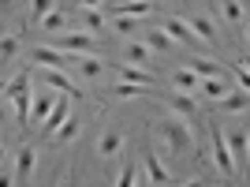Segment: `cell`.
<instances>
[{
	"instance_id": "2e32d148",
	"label": "cell",
	"mask_w": 250,
	"mask_h": 187,
	"mask_svg": "<svg viewBox=\"0 0 250 187\" xmlns=\"http://www.w3.org/2000/svg\"><path fill=\"white\" fill-rule=\"evenodd\" d=\"M116 75H120V79H127V83H138V86L157 83V75L146 71V68H138V64H120V68H116Z\"/></svg>"
},
{
	"instance_id": "ac0fdd59",
	"label": "cell",
	"mask_w": 250,
	"mask_h": 187,
	"mask_svg": "<svg viewBox=\"0 0 250 187\" xmlns=\"http://www.w3.org/2000/svg\"><path fill=\"white\" fill-rule=\"evenodd\" d=\"M168 109H176V113H183V116H198V97L194 94H183V90H176L172 97H168Z\"/></svg>"
},
{
	"instance_id": "4316f807",
	"label": "cell",
	"mask_w": 250,
	"mask_h": 187,
	"mask_svg": "<svg viewBox=\"0 0 250 187\" xmlns=\"http://www.w3.org/2000/svg\"><path fill=\"white\" fill-rule=\"evenodd\" d=\"M38 26H42V30H49V34H63V30H67V11H56V8H52L49 15L38 23Z\"/></svg>"
},
{
	"instance_id": "603a6c76",
	"label": "cell",
	"mask_w": 250,
	"mask_h": 187,
	"mask_svg": "<svg viewBox=\"0 0 250 187\" xmlns=\"http://www.w3.org/2000/svg\"><path fill=\"white\" fill-rule=\"evenodd\" d=\"M142 165H146V172H149V184H168V180H172V172L165 168V161H161L157 154H146Z\"/></svg>"
},
{
	"instance_id": "f546056e",
	"label": "cell",
	"mask_w": 250,
	"mask_h": 187,
	"mask_svg": "<svg viewBox=\"0 0 250 187\" xmlns=\"http://www.w3.org/2000/svg\"><path fill=\"white\" fill-rule=\"evenodd\" d=\"M79 135H83V124H79L75 116H67V124H63L60 131H56V139H60V142H75Z\"/></svg>"
},
{
	"instance_id": "83f0119b",
	"label": "cell",
	"mask_w": 250,
	"mask_h": 187,
	"mask_svg": "<svg viewBox=\"0 0 250 187\" xmlns=\"http://www.w3.org/2000/svg\"><path fill=\"white\" fill-rule=\"evenodd\" d=\"M220 4V15L231 23V26H243V4L239 0H217Z\"/></svg>"
},
{
	"instance_id": "8fae6325",
	"label": "cell",
	"mask_w": 250,
	"mask_h": 187,
	"mask_svg": "<svg viewBox=\"0 0 250 187\" xmlns=\"http://www.w3.org/2000/svg\"><path fill=\"white\" fill-rule=\"evenodd\" d=\"M67 116H71V105H67V97H60V101H56V109L49 113V120L42 124V135H45V139H56V131L67 124Z\"/></svg>"
},
{
	"instance_id": "7a4b0ae2",
	"label": "cell",
	"mask_w": 250,
	"mask_h": 187,
	"mask_svg": "<svg viewBox=\"0 0 250 187\" xmlns=\"http://www.w3.org/2000/svg\"><path fill=\"white\" fill-rule=\"evenodd\" d=\"M4 97L15 105V120L19 124H30V105H34V90H30V75L19 71L4 83Z\"/></svg>"
},
{
	"instance_id": "3957f363",
	"label": "cell",
	"mask_w": 250,
	"mask_h": 187,
	"mask_svg": "<svg viewBox=\"0 0 250 187\" xmlns=\"http://www.w3.org/2000/svg\"><path fill=\"white\" fill-rule=\"evenodd\" d=\"M209 150H213V165H217V172L224 180H235L239 176V165H235V154H231L228 146V135L220 131V127H213L209 131Z\"/></svg>"
},
{
	"instance_id": "4dcf8cb0",
	"label": "cell",
	"mask_w": 250,
	"mask_h": 187,
	"mask_svg": "<svg viewBox=\"0 0 250 187\" xmlns=\"http://www.w3.org/2000/svg\"><path fill=\"white\" fill-rule=\"evenodd\" d=\"M112 94L120 97V101H131V97H138V94H142V86H138V83H127V79H120V83L112 86Z\"/></svg>"
},
{
	"instance_id": "d590c367",
	"label": "cell",
	"mask_w": 250,
	"mask_h": 187,
	"mask_svg": "<svg viewBox=\"0 0 250 187\" xmlns=\"http://www.w3.org/2000/svg\"><path fill=\"white\" fill-rule=\"evenodd\" d=\"M243 34H247V42H250V23H247V30H243Z\"/></svg>"
},
{
	"instance_id": "9c48e42d",
	"label": "cell",
	"mask_w": 250,
	"mask_h": 187,
	"mask_svg": "<svg viewBox=\"0 0 250 187\" xmlns=\"http://www.w3.org/2000/svg\"><path fill=\"white\" fill-rule=\"evenodd\" d=\"M172 38H176L179 45H194V42H202L198 34H194V26H190V19H179V15H165V23H161Z\"/></svg>"
},
{
	"instance_id": "1f68e13d",
	"label": "cell",
	"mask_w": 250,
	"mask_h": 187,
	"mask_svg": "<svg viewBox=\"0 0 250 187\" xmlns=\"http://www.w3.org/2000/svg\"><path fill=\"white\" fill-rule=\"evenodd\" d=\"M0 56H4V64H11L15 56H19V38H15V34H4V42H0Z\"/></svg>"
},
{
	"instance_id": "d6a6232c",
	"label": "cell",
	"mask_w": 250,
	"mask_h": 187,
	"mask_svg": "<svg viewBox=\"0 0 250 187\" xmlns=\"http://www.w3.org/2000/svg\"><path fill=\"white\" fill-rule=\"evenodd\" d=\"M231 75H235V83H239L243 90L250 94V68H247V64H243V60H239V64H231Z\"/></svg>"
},
{
	"instance_id": "7c38bea8",
	"label": "cell",
	"mask_w": 250,
	"mask_h": 187,
	"mask_svg": "<svg viewBox=\"0 0 250 187\" xmlns=\"http://www.w3.org/2000/svg\"><path fill=\"white\" fill-rule=\"evenodd\" d=\"M168 83H172V90L198 94V86H202V75H198V71H190V68H176V71L168 75Z\"/></svg>"
},
{
	"instance_id": "5bb4252c",
	"label": "cell",
	"mask_w": 250,
	"mask_h": 187,
	"mask_svg": "<svg viewBox=\"0 0 250 187\" xmlns=\"http://www.w3.org/2000/svg\"><path fill=\"white\" fill-rule=\"evenodd\" d=\"M38 79H42V86H52V90H60V94H75V86L63 75V68H38Z\"/></svg>"
},
{
	"instance_id": "e575fe53",
	"label": "cell",
	"mask_w": 250,
	"mask_h": 187,
	"mask_svg": "<svg viewBox=\"0 0 250 187\" xmlns=\"http://www.w3.org/2000/svg\"><path fill=\"white\" fill-rule=\"evenodd\" d=\"M79 8H104V0H75Z\"/></svg>"
},
{
	"instance_id": "d4e9b609",
	"label": "cell",
	"mask_w": 250,
	"mask_h": 187,
	"mask_svg": "<svg viewBox=\"0 0 250 187\" xmlns=\"http://www.w3.org/2000/svg\"><path fill=\"white\" fill-rule=\"evenodd\" d=\"M112 11H120V15H135V19H142V15H149L153 11V0H120Z\"/></svg>"
},
{
	"instance_id": "484cf974",
	"label": "cell",
	"mask_w": 250,
	"mask_h": 187,
	"mask_svg": "<svg viewBox=\"0 0 250 187\" xmlns=\"http://www.w3.org/2000/svg\"><path fill=\"white\" fill-rule=\"evenodd\" d=\"M104 26H108V19H104L101 8H83V30L86 34H101Z\"/></svg>"
},
{
	"instance_id": "6da1fadb",
	"label": "cell",
	"mask_w": 250,
	"mask_h": 187,
	"mask_svg": "<svg viewBox=\"0 0 250 187\" xmlns=\"http://www.w3.org/2000/svg\"><path fill=\"white\" fill-rule=\"evenodd\" d=\"M157 135H161L165 150L187 154L190 146H194V124H190V116H183V113H176V109L165 105V113H161V120H157Z\"/></svg>"
},
{
	"instance_id": "30bf717a",
	"label": "cell",
	"mask_w": 250,
	"mask_h": 187,
	"mask_svg": "<svg viewBox=\"0 0 250 187\" xmlns=\"http://www.w3.org/2000/svg\"><path fill=\"white\" fill-rule=\"evenodd\" d=\"M60 49H67V52H94L97 42H94V34H86V30H63L60 34Z\"/></svg>"
},
{
	"instance_id": "277c9868",
	"label": "cell",
	"mask_w": 250,
	"mask_h": 187,
	"mask_svg": "<svg viewBox=\"0 0 250 187\" xmlns=\"http://www.w3.org/2000/svg\"><path fill=\"white\" fill-rule=\"evenodd\" d=\"M30 64L34 68H67V64H75V52L52 49V45H38V49H30Z\"/></svg>"
},
{
	"instance_id": "8992f818",
	"label": "cell",
	"mask_w": 250,
	"mask_h": 187,
	"mask_svg": "<svg viewBox=\"0 0 250 187\" xmlns=\"http://www.w3.org/2000/svg\"><path fill=\"white\" fill-rule=\"evenodd\" d=\"M231 90H235V86H231V79H224V75H206L202 86H198V94L206 97V101H213V105H220Z\"/></svg>"
},
{
	"instance_id": "5b68a950",
	"label": "cell",
	"mask_w": 250,
	"mask_h": 187,
	"mask_svg": "<svg viewBox=\"0 0 250 187\" xmlns=\"http://www.w3.org/2000/svg\"><path fill=\"white\" fill-rule=\"evenodd\" d=\"M56 90L52 86H45V90H34V105H30V124H45L49 120V113L56 109Z\"/></svg>"
},
{
	"instance_id": "d6986e66",
	"label": "cell",
	"mask_w": 250,
	"mask_h": 187,
	"mask_svg": "<svg viewBox=\"0 0 250 187\" xmlns=\"http://www.w3.org/2000/svg\"><path fill=\"white\" fill-rule=\"evenodd\" d=\"M146 42H149V49H153V52H172V49L179 45L176 38L165 30V26H153V30H146Z\"/></svg>"
},
{
	"instance_id": "cb8c5ba5",
	"label": "cell",
	"mask_w": 250,
	"mask_h": 187,
	"mask_svg": "<svg viewBox=\"0 0 250 187\" xmlns=\"http://www.w3.org/2000/svg\"><path fill=\"white\" fill-rule=\"evenodd\" d=\"M124 56H127L131 64H138V68H146V64L153 60V49H149V42H127Z\"/></svg>"
},
{
	"instance_id": "4fadbf2b",
	"label": "cell",
	"mask_w": 250,
	"mask_h": 187,
	"mask_svg": "<svg viewBox=\"0 0 250 187\" xmlns=\"http://www.w3.org/2000/svg\"><path fill=\"white\" fill-rule=\"evenodd\" d=\"M220 113H224V116H243V113H250V94L243 90V86H235V90L220 101Z\"/></svg>"
},
{
	"instance_id": "9a60e30c",
	"label": "cell",
	"mask_w": 250,
	"mask_h": 187,
	"mask_svg": "<svg viewBox=\"0 0 250 187\" xmlns=\"http://www.w3.org/2000/svg\"><path fill=\"white\" fill-rule=\"evenodd\" d=\"M120 150H124V131H116V127L101 131V139H97V154L108 161V157H116Z\"/></svg>"
},
{
	"instance_id": "8d00e7d4",
	"label": "cell",
	"mask_w": 250,
	"mask_h": 187,
	"mask_svg": "<svg viewBox=\"0 0 250 187\" xmlns=\"http://www.w3.org/2000/svg\"><path fill=\"white\" fill-rule=\"evenodd\" d=\"M243 64H247V68H250V56H243Z\"/></svg>"
},
{
	"instance_id": "ba28073f",
	"label": "cell",
	"mask_w": 250,
	"mask_h": 187,
	"mask_svg": "<svg viewBox=\"0 0 250 187\" xmlns=\"http://www.w3.org/2000/svg\"><path fill=\"white\" fill-rule=\"evenodd\" d=\"M75 71L83 75L86 83H97V79H104L108 64H104V60H97V56H90V52H75Z\"/></svg>"
},
{
	"instance_id": "836d02e7",
	"label": "cell",
	"mask_w": 250,
	"mask_h": 187,
	"mask_svg": "<svg viewBox=\"0 0 250 187\" xmlns=\"http://www.w3.org/2000/svg\"><path fill=\"white\" fill-rule=\"evenodd\" d=\"M116 184H138V168L135 165H124V168H120V176H116Z\"/></svg>"
},
{
	"instance_id": "e0dca14e",
	"label": "cell",
	"mask_w": 250,
	"mask_h": 187,
	"mask_svg": "<svg viewBox=\"0 0 250 187\" xmlns=\"http://www.w3.org/2000/svg\"><path fill=\"white\" fill-rule=\"evenodd\" d=\"M187 68H190V71H198L202 79H206V75H224V79H235V75H231V68H220V64L206 60V56H190Z\"/></svg>"
},
{
	"instance_id": "f1b7e54d",
	"label": "cell",
	"mask_w": 250,
	"mask_h": 187,
	"mask_svg": "<svg viewBox=\"0 0 250 187\" xmlns=\"http://www.w3.org/2000/svg\"><path fill=\"white\" fill-rule=\"evenodd\" d=\"M49 11H52V0H26V19L30 23H42Z\"/></svg>"
},
{
	"instance_id": "44dd1931",
	"label": "cell",
	"mask_w": 250,
	"mask_h": 187,
	"mask_svg": "<svg viewBox=\"0 0 250 187\" xmlns=\"http://www.w3.org/2000/svg\"><path fill=\"white\" fill-rule=\"evenodd\" d=\"M228 146H231V154H235V165L250 161V131H228Z\"/></svg>"
},
{
	"instance_id": "52a82bcc",
	"label": "cell",
	"mask_w": 250,
	"mask_h": 187,
	"mask_svg": "<svg viewBox=\"0 0 250 187\" xmlns=\"http://www.w3.org/2000/svg\"><path fill=\"white\" fill-rule=\"evenodd\" d=\"M34 165H38V150L34 146H19L15 150V172H11V184H26L34 176Z\"/></svg>"
},
{
	"instance_id": "ffe728a7",
	"label": "cell",
	"mask_w": 250,
	"mask_h": 187,
	"mask_svg": "<svg viewBox=\"0 0 250 187\" xmlns=\"http://www.w3.org/2000/svg\"><path fill=\"white\" fill-rule=\"evenodd\" d=\"M108 26H112L120 38H135V30H142L135 15H120V11H112V15H108Z\"/></svg>"
},
{
	"instance_id": "7402d4cb",
	"label": "cell",
	"mask_w": 250,
	"mask_h": 187,
	"mask_svg": "<svg viewBox=\"0 0 250 187\" xmlns=\"http://www.w3.org/2000/svg\"><path fill=\"white\" fill-rule=\"evenodd\" d=\"M190 26H194V34H198L202 42L217 45V26H213V19H209V15H202V11H194V15H190Z\"/></svg>"
}]
</instances>
